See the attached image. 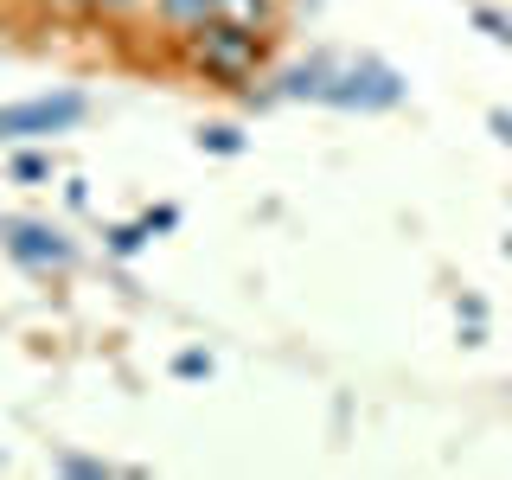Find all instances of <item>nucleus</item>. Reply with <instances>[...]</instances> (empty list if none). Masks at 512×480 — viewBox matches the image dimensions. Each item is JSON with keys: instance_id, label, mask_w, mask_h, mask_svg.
I'll list each match as a JSON object with an SVG mask.
<instances>
[{"instance_id": "f257e3e1", "label": "nucleus", "mask_w": 512, "mask_h": 480, "mask_svg": "<svg viewBox=\"0 0 512 480\" xmlns=\"http://www.w3.org/2000/svg\"><path fill=\"white\" fill-rule=\"evenodd\" d=\"M180 39H186V64L218 90H250V77L263 71V58H269V32L231 26V20H218V13L205 26L180 32Z\"/></svg>"}, {"instance_id": "f03ea898", "label": "nucleus", "mask_w": 512, "mask_h": 480, "mask_svg": "<svg viewBox=\"0 0 512 480\" xmlns=\"http://www.w3.org/2000/svg\"><path fill=\"white\" fill-rule=\"evenodd\" d=\"M90 116V96L58 90V96H26V103L0 109V141H39V135H64Z\"/></svg>"}, {"instance_id": "7ed1b4c3", "label": "nucleus", "mask_w": 512, "mask_h": 480, "mask_svg": "<svg viewBox=\"0 0 512 480\" xmlns=\"http://www.w3.org/2000/svg\"><path fill=\"white\" fill-rule=\"evenodd\" d=\"M327 103H333V109H391V103H404V77H397L384 58H352V64H333Z\"/></svg>"}, {"instance_id": "20e7f679", "label": "nucleus", "mask_w": 512, "mask_h": 480, "mask_svg": "<svg viewBox=\"0 0 512 480\" xmlns=\"http://www.w3.org/2000/svg\"><path fill=\"white\" fill-rule=\"evenodd\" d=\"M7 256L32 276H64L71 269V244H64V231H52L45 218H13L7 224Z\"/></svg>"}, {"instance_id": "39448f33", "label": "nucleus", "mask_w": 512, "mask_h": 480, "mask_svg": "<svg viewBox=\"0 0 512 480\" xmlns=\"http://www.w3.org/2000/svg\"><path fill=\"white\" fill-rule=\"evenodd\" d=\"M333 64L340 58H308V64H288V71L276 77V96H288V103H327V84H333Z\"/></svg>"}, {"instance_id": "423d86ee", "label": "nucleus", "mask_w": 512, "mask_h": 480, "mask_svg": "<svg viewBox=\"0 0 512 480\" xmlns=\"http://www.w3.org/2000/svg\"><path fill=\"white\" fill-rule=\"evenodd\" d=\"M212 0H154V20L167 26V32H192V26H205L212 20Z\"/></svg>"}, {"instance_id": "0eeeda50", "label": "nucleus", "mask_w": 512, "mask_h": 480, "mask_svg": "<svg viewBox=\"0 0 512 480\" xmlns=\"http://www.w3.org/2000/svg\"><path fill=\"white\" fill-rule=\"evenodd\" d=\"M212 7H218V20L250 26V32H269V26H276V0H212Z\"/></svg>"}, {"instance_id": "6e6552de", "label": "nucleus", "mask_w": 512, "mask_h": 480, "mask_svg": "<svg viewBox=\"0 0 512 480\" xmlns=\"http://www.w3.org/2000/svg\"><path fill=\"white\" fill-rule=\"evenodd\" d=\"M199 148H212V154H244V135H237L231 122H212V128H199Z\"/></svg>"}, {"instance_id": "1a4fd4ad", "label": "nucleus", "mask_w": 512, "mask_h": 480, "mask_svg": "<svg viewBox=\"0 0 512 480\" xmlns=\"http://www.w3.org/2000/svg\"><path fill=\"white\" fill-rule=\"evenodd\" d=\"M58 474H77V480H109L116 468H109V461H96V455H58Z\"/></svg>"}, {"instance_id": "9d476101", "label": "nucleus", "mask_w": 512, "mask_h": 480, "mask_svg": "<svg viewBox=\"0 0 512 480\" xmlns=\"http://www.w3.org/2000/svg\"><path fill=\"white\" fill-rule=\"evenodd\" d=\"M13 180H52V154H13Z\"/></svg>"}, {"instance_id": "9b49d317", "label": "nucleus", "mask_w": 512, "mask_h": 480, "mask_svg": "<svg viewBox=\"0 0 512 480\" xmlns=\"http://www.w3.org/2000/svg\"><path fill=\"white\" fill-rule=\"evenodd\" d=\"M173 372L180 378H212V352H199V346H186L180 359H173Z\"/></svg>"}, {"instance_id": "f8f14e48", "label": "nucleus", "mask_w": 512, "mask_h": 480, "mask_svg": "<svg viewBox=\"0 0 512 480\" xmlns=\"http://www.w3.org/2000/svg\"><path fill=\"white\" fill-rule=\"evenodd\" d=\"M141 237H148V224H116V231H109V250H116V256H135Z\"/></svg>"}, {"instance_id": "ddd939ff", "label": "nucleus", "mask_w": 512, "mask_h": 480, "mask_svg": "<svg viewBox=\"0 0 512 480\" xmlns=\"http://www.w3.org/2000/svg\"><path fill=\"white\" fill-rule=\"evenodd\" d=\"M474 26H480V32H493V39H506V26H512V20H506L500 7H474Z\"/></svg>"}, {"instance_id": "4468645a", "label": "nucleus", "mask_w": 512, "mask_h": 480, "mask_svg": "<svg viewBox=\"0 0 512 480\" xmlns=\"http://www.w3.org/2000/svg\"><path fill=\"white\" fill-rule=\"evenodd\" d=\"M39 13H52V20H71V13H90V0H39Z\"/></svg>"}, {"instance_id": "2eb2a0df", "label": "nucleus", "mask_w": 512, "mask_h": 480, "mask_svg": "<svg viewBox=\"0 0 512 480\" xmlns=\"http://www.w3.org/2000/svg\"><path fill=\"white\" fill-rule=\"evenodd\" d=\"M141 224H148V231H173V224H180V212H173V205H154Z\"/></svg>"}, {"instance_id": "dca6fc26", "label": "nucleus", "mask_w": 512, "mask_h": 480, "mask_svg": "<svg viewBox=\"0 0 512 480\" xmlns=\"http://www.w3.org/2000/svg\"><path fill=\"white\" fill-rule=\"evenodd\" d=\"M487 122H493V135H500V141H506V148H512V116H506V109H493V116H487Z\"/></svg>"}, {"instance_id": "f3484780", "label": "nucleus", "mask_w": 512, "mask_h": 480, "mask_svg": "<svg viewBox=\"0 0 512 480\" xmlns=\"http://www.w3.org/2000/svg\"><path fill=\"white\" fill-rule=\"evenodd\" d=\"M135 0H90V13H128Z\"/></svg>"}, {"instance_id": "a211bd4d", "label": "nucleus", "mask_w": 512, "mask_h": 480, "mask_svg": "<svg viewBox=\"0 0 512 480\" xmlns=\"http://www.w3.org/2000/svg\"><path fill=\"white\" fill-rule=\"evenodd\" d=\"M500 45H506V52H512V26H506V39H500Z\"/></svg>"}, {"instance_id": "6ab92c4d", "label": "nucleus", "mask_w": 512, "mask_h": 480, "mask_svg": "<svg viewBox=\"0 0 512 480\" xmlns=\"http://www.w3.org/2000/svg\"><path fill=\"white\" fill-rule=\"evenodd\" d=\"M506 256H512V237H506Z\"/></svg>"}]
</instances>
